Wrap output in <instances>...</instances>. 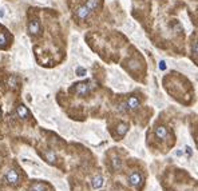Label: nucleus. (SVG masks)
Returning a JSON list of instances; mask_svg holds the SVG:
<instances>
[{"mask_svg":"<svg viewBox=\"0 0 198 191\" xmlns=\"http://www.w3.org/2000/svg\"><path fill=\"white\" fill-rule=\"evenodd\" d=\"M94 88V84L91 82H79L76 84H74L72 91L79 96H86L91 92V90Z\"/></svg>","mask_w":198,"mask_h":191,"instance_id":"nucleus-1","label":"nucleus"},{"mask_svg":"<svg viewBox=\"0 0 198 191\" xmlns=\"http://www.w3.org/2000/svg\"><path fill=\"white\" fill-rule=\"evenodd\" d=\"M127 180H128V183H130L131 186H134V187L139 188V184L142 183V175L138 173V171H133L127 177Z\"/></svg>","mask_w":198,"mask_h":191,"instance_id":"nucleus-2","label":"nucleus"},{"mask_svg":"<svg viewBox=\"0 0 198 191\" xmlns=\"http://www.w3.org/2000/svg\"><path fill=\"white\" fill-rule=\"evenodd\" d=\"M40 23L38 22V20H31L28 24V31L31 35H34V36H36V35L40 34Z\"/></svg>","mask_w":198,"mask_h":191,"instance_id":"nucleus-3","label":"nucleus"},{"mask_svg":"<svg viewBox=\"0 0 198 191\" xmlns=\"http://www.w3.org/2000/svg\"><path fill=\"white\" fill-rule=\"evenodd\" d=\"M6 180L9 184H16L19 182V174L15 170H9L6 174Z\"/></svg>","mask_w":198,"mask_h":191,"instance_id":"nucleus-4","label":"nucleus"},{"mask_svg":"<svg viewBox=\"0 0 198 191\" xmlns=\"http://www.w3.org/2000/svg\"><path fill=\"white\" fill-rule=\"evenodd\" d=\"M90 13H91V11L86 6H82V7H79L76 9V16L81 20H86L88 16H90Z\"/></svg>","mask_w":198,"mask_h":191,"instance_id":"nucleus-5","label":"nucleus"},{"mask_svg":"<svg viewBox=\"0 0 198 191\" xmlns=\"http://www.w3.org/2000/svg\"><path fill=\"white\" fill-rule=\"evenodd\" d=\"M126 106H127L128 110H137L138 107H139V99H138L137 96H131L126 102Z\"/></svg>","mask_w":198,"mask_h":191,"instance_id":"nucleus-6","label":"nucleus"},{"mask_svg":"<svg viewBox=\"0 0 198 191\" xmlns=\"http://www.w3.org/2000/svg\"><path fill=\"white\" fill-rule=\"evenodd\" d=\"M16 114H18L19 118H23V119L29 116V111L27 110L26 106H23V104H20V106H19V107L16 108Z\"/></svg>","mask_w":198,"mask_h":191,"instance_id":"nucleus-7","label":"nucleus"},{"mask_svg":"<svg viewBox=\"0 0 198 191\" xmlns=\"http://www.w3.org/2000/svg\"><path fill=\"white\" fill-rule=\"evenodd\" d=\"M155 135H157V138L158 139H165L167 138V128L166 127H163V126H159V127H157L155 128Z\"/></svg>","mask_w":198,"mask_h":191,"instance_id":"nucleus-8","label":"nucleus"},{"mask_svg":"<svg viewBox=\"0 0 198 191\" xmlns=\"http://www.w3.org/2000/svg\"><path fill=\"white\" fill-rule=\"evenodd\" d=\"M43 157H44V159H46L48 163H54L56 160V155H55V152H54L52 150H47V151L43 154Z\"/></svg>","mask_w":198,"mask_h":191,"instance_id":"nucleus-9","label":"nucleus"},{"mask_svg":"<svg viewBox=\"0 0 198 191\" xmlns=\"http://www.w3.org/2000/svg\"><path fill=\"white\" fill-rule=\"evenodd\" d=\"M117 131H118V135L119 137H125V134L128 131V126L126 123H119L117 127Z\"/></svg>","mask_w":198,"mask_h":191,"instance_id":"nucleus-10","label":"nucleus"},{"mask_svg":"<svg viewBox=\"0 0 198 191\" xmlns=\"http://www.w3.org/2000/svg\"><path fill=\"white\" fill-rule=\"evenodd\" d=\"M85 6L90 9V11H95V9L99 7V2L98 0H87V3L85 4Z\"/></svg>","mask_w":198,"mask_h":191,"instance_id":"nucleus-11","label":"nucleus"},{"mask_svg":"<svg viewBox=\"0 0 198 191\" xmlns=\"http://www.w3.org/2000/svg\"><path fill=\"white\" fill-rule=\"evenodd\" d=\"M102 184H103L102 177H101V175H96V177L92 179V187L94 188H99V187H102Z\"/></svg>","mask_w":198,"mask_h":191,"instance_id":"nucleus-12","label":"nucleus"},{"mask_svg":"<svg viewBox=\"0 0 198 191\" xmlns=\"http://www.w3.org/2000/svg\"><path fill=\"white\" fill-rule=\"evenodd\" d=\"M31 191H46V184L40 183V182H36L31 186Z\"/></svg>","mask_w":198,"mask_h":191,"instance_id":"nucleus-13","label":"nucleus"},{"mask_svg":"<svg viewBox=\"0 0 198 191\" xmlns=\"http://www.w3.org/2000/svg\"><path fill=\"white\" fill-rule=\"evenodd\" d=\"M8 43V38L4 32H0V47H4Z\"/></svg>","mask_w":198,"mask_h":191,"instance_id":"nucleus-14","label":"nucleus"},{"mask_svg":"<svg viewBox=\"0 0 198 191\" xmlns=\"http://www.w3.org/2000/svg\"><path fill=\"white\" fill-rule=\"evenodd\" d=\"M16 84H18V79L15 78V76H9V79H8V86L9 87H16Z\"/></svg>","mask_w":198,"mask_h":191,"instance_id":"nucleus-15","label":"nucleus"},{"mask_svg":"<svg viewBox=\"0 0 198 191\" xmlns=\"http://www.w3.org/2000/svg\"><path fill=\"white\" fill-rule=\"evenodd\" d=\"M76 75H78V76H85V75H86V70L82 68V67H78L76 68Z\"/></svg>","mask_w":198,"mask_h":191,"instance_id":"nucleus-16","label":"nucleus"},{"mask_svg":"<svg viewBox=\"0 0 198 191\" xmlns=\"http://www.w3.org/2000/svg\"><path fill=\"white\" fill-rule=\"evenodd\" d=\"M159 70H161V71H165V70H166V62H165V60H161V63H159Z\"/></svg>","mask_w":198,"mask_h":191,"instance_id":"nucleus-17","label":"nucleus"},{"mask_svg":"<svg viewBox=\"0 0 198 191\" xmlns=\"http://www.w3.org/2000/svg\"><path fill=\"white\" fill-rule=\"evenodd\" d=\"M174 29H175V32H181L182 31V26H181L180 23H177L175 26H174Z\"/></svg>","mask_w":198,"mask_h":191,"instance_id":"nucleus-18","label":"nucleus"},{"mask_svg":"<svg viewBox=\"0 0 198 191\" xmlns=\"http://www.w3.org/2000/svg\"><path fill=\"white\" fill-rule=\"evenodd\" d=\"M193 55H194V56H197V43H195V42L193 43Z\"/></svg>","mask_w":198,"mask_h":191,"instance_id":"nucleus-19","label":"nucleus"}]
</instances>
